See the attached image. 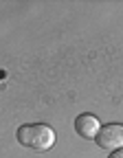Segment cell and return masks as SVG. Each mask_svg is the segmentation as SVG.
<instances>
[{"instance_id": "6da1fadb", "label": "cell", "mask_w": 123, "mask_h": 158, "mask_svg": "<svg viewBox=\"0 0 123 158\" xmlns=\"http://www.w3.org/2000/svg\"><path fill=\"white\" fill-rule=\"evenodd\" d=\"M18 143L33 149V152H49L55 145V130L49 127L46 123H27V125H20L15 132Z\"/></svg>"}, {"instance_id": "7a4b0ae2", "label": "cell", "mask_w": 123, "mask_h": 158, "mask_svg": "<svg viewBox=\"0 0 123 158\" xmlns=\"http://www.w3.org/2000/svg\"><path fill=\"white\" fill-rule=\"evenodd\" d=\"M95 143L101 149H123V125L119 123H108L99 130V134L95 136Z\"/></svg>"}, {"instance_id": "3957f363", "label": "cell", "mask_w": 123, "mask_h": 158, "mask_svg": "<svg viewBox=\"0 0 123 158\" xmlns=\"http://www.w3.org/2000/svg\"><path fill=\"white\" fill-rule=\"evenodd\" d=\"M99 130H101V125H99V121H97V116H92V114H88V112H84V114H79L77 118H75V132L81 136V138H95L97 134H99Z\"/></svg>"}, {"instance_id": "277c9868", "label": "cell", "mask_w": 123, "mask_h": 158, "mask_svg": "<svg viewBox=\"0 0 123 158\" xmlns=\"http://www.w3.org/2000/svg\"><path fill=\"white\" fill-rule=\"evenodd\" d=\"M108 158H123V149H114L112 154H108Z\"/></svg>"}, {"instance_id": "5b68a950", "label": "cell", "mask_w": 123, "mask_h": 158, "mask_svg": "<svg viewBox=\"0 0 123 158\" xmlns=\"http://www.w3.org/2000/svg\"><path fill=\"white\" fill-rule=\"evenodd\" d=\"M0 79H5V70H0Z\"/></svg>"}]
</instances>
